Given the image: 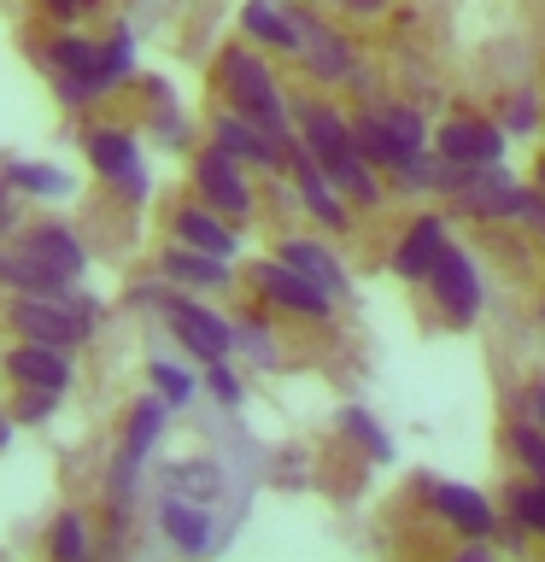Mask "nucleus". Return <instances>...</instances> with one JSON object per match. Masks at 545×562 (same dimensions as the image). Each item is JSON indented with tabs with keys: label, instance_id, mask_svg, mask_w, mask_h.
Segmentation results:
<instances>
[{
	"label": "nucleus",
	"instance_id": "nucleus-1",
	"mask_svg": "<svg viewBox=\"0 0 545 562\" xmlns=\"http://www.w3.org/2000/svg\"><path fill=\"white\" fill-rule=\"evenodd\" d=\"M218 82H223V94H229V105L235 112H246V117H258L264 130H276L281 135V94H276V77L264 70V59H253V53H223V65H218Z\"/></svg>",
	"mask_w": 545,
	"mask_h": 562
},
{
	"label": "nucleus",
	"instance_id": "nucleus-2",
	"mask_svg": "<svg viewBox=\"0 0 545 562\" xmlns=\"http://www.w3.org/2000/svg\"><path fill=\"white\" fill-rule=\"evenodd\" d=\"M12 328H24L30 340H47V346H77L88 334V311L65 305V293H24L12 305Z\"/></svg>",
	"mask_w": 545,
	"mask_h": 562
},
{
	"label": "nucleus",
	"instance_id": "nucleus-3",
	"mask_svg": "<svg viewBox=\"0 0 545 562\" xmlns=\"http://www.w3.org/2000/svg\"><path fill=\"white\" fill-rule=\"evenodd\" d=\"M457 200H464L469 217H510V211L527 205V193L516 188V176H504L499 165H475L457 176Z\"/></svg>",
	"mask_w": 545,
	"mask_h": 562
},
{
	"label": "nucleus",
	"instance_id": "nucleus-4",
	"mask_svg": "<svg viewBox=\"0 0 545 562\" xmlns=\"http://www.w3.org/2000/svg\"><path fill=\"white\" fill-rule=\"evenodd\" d=\"M165 316H170L176 340H182L193 358H205V363H218L223 351L235 346V328H229L223 316H211L205 305H193V299H165Z\"/></svg>",
	"mask_w": 545,
	"mask_h": 562
},
{
	"label": "nucleus",
	"instance_id": "nucleus-5",
	"mask_svg": "<svg viewBox=\"0 0 545 562\" xmlns=\"http://www.w3.org/2000/svg\"><path fill=\"white\" fill-rule=\"evenodd\" d=\"M293 53H299V65H305L311 77H323V82H341L352 70V47L329 24H316L311 12H293Z\"/></svg>",
	"mask_w": 545,
	"mask_h": 562
},
{
	"label": "nucleus",
	"instance_id": "nucleus-6",
	"mask_svg": "<svg viewBox=\"0 0 545 562\" xmlns=\"http://www.w3.org/2000/svg\"><path fill=\"white\" fill-rule=\"evenodd\" d=\"M53 65L65 70V94L77 100V105H88V100H100L105 88V59H100V47L94 42H82V35H59L53 42Z\"/></svg>",
	"mask_w": 545,
	"mask_h": 562
},
{
	"label": "nucleus",
	"instance_id": "nucleus-7",
	"mask_svg": "<svg viewBox=\"0 0 545 562\" xmlns=\"http://www.w3.org/2000/svg\"><path fill=\"white\" fill-rule=\"evenodd\" d=\"M299 135H305V153H311L329 176L346 170L352 158H358V135H352L346 123L329 112V105H305V117H299Z\"/></svg>",
	"mask_w": 545,
	"mask_h": 562
},
{
	"label": "nucleus",
	"instance_id": "nucleus-8",
	"mask_svg": "<svg viewBox=\"0 0 545 562\" xmlns=\"http://www.w3.org/2000/svg\"><path fill=\"white\" fill-rule=\"evenodd\" d=\"M429 288H434V299L457 316V323H469V316L481 311V281H475V263L457 252V246H446V252L434 258Z\"/></svg>",
	"mask_w": 545,
	"mask_h": 562
},
{
	"label": "nucleus",
	"instance_id": "nucleus-9",
	"mask_svg": "<svg viewBox=\"0 0 545 562\" xmlns=\"http://www.w3.org/2000/svg\"><path fill=\"white\" fill-rule=\"evenodd\" d=\"M258 293L264 299H276L281 311H299V316H329V299L311 276H299L288 258H276V263H258Z\"/></svg>",
	"mask_w": 545,
	"mask_h": 562
},
{
	"label": "nucleus",
	"instance_id": "nucleus-10",
	"mask_svg": "<svg viewBox=\"0 0 545 562\" xmlns=\"http://www.w3.org/2000/svg\"><path fill=\"white\" fill-rule=\"evenodd\" d=\"M88 158H94V170L105 176V182H123V193H130V200H141V193H147V176H141L135 140L123 135V130H94V135H88Z\"/></svg>",
	"mask_w": 545,
	"mask_h": 562
},
{
	"label": "nucleus",
	"instance_id": "nucleus-11",
	"mask_svg": "<svg viewBox=\"0 0 545 562\" xmlns=\"http://www.w3.org/2000/svg\"><path fill=\"white\" fill-rule=\"evenodd\" d=\"M12 381L18 386H42V393H65L70 386V358H65V346H47V340H30V346H18L12 351Z\"/></svg>",
	"mask_w": 545,
	"mask_h": 562
},
{
	"label": "nucleus",
	"instance_id": "nucleus-12",
	"mask_svg": "<svg viewBox=\"0 0 545 562\" xmlns=\"http://www.w3.org/2000/svg\"><path fill=\"white\" fill-rule=\"evenodd\" d=\"M200 193H205V205L229 211V217H246V211H253V193H246L241 170H235V153H223V147L200 158Z\"/></svg>",
	"mask_w": 545,
	"mask_h": 562
},
{
	"label": "nucleus",
	"instance_id": "nucleus-13",
	"mask_svg": "<svg viewBox=\"0 0 545 562\" xmlns=\"http://www.w3.org/2000/svg\"><path fill=\"white\" fill-rule=\"evenodd\" d=\"M158 428H165V398H147V404H135V416H130V434H123V457H118V498L135 486V474H141V463H147V451H153Z\"/></svg>",
	"mask_w": 545,
	"mask_h": 562
},
{
	"label": "nucleus",
	"instance_id": "nucleus-14",
	"mask_svg": "<svg viewBox=\"0 0 545 562\" xmlns=\"http://www.w3.org/2000/svg\"><path fill=\"white\" fill-rule=\"evenodd\" d=\"M499 130L492 123H446L440 130V158H452V165H464V170H475V165H499Z\"/></svg>",
	"mask_w": 545,
	"mask_h": 562
},
{
	"label": "nucleus",
	"instance_id": "nucleus-15",
	"mask_svg": "<svg viewBox=\"0 0 545 562\" xmlns=\"http://www.w3.org/2000/svg\"><path fill=\"white\" fill-rule=\"evenodd\" d=\"M218 140H223V153H235V158H253V165H276L281 147H276V130H264L258 117H246V112H229L218 117Z\"/></svg>",
	"mask_w": 545,
	"mask_h": 562
},
{
	"label": "nucleus",
	"instance_id": "nucleus-16",
	"mask_svg": "<svg viewBox=\"0 0 545 562\" xmlns=\"http://www.w3.org/2000/svg\"><path fill=\"white\" fill-rule=\"evenodd\" d=\"M429 498H434V509L446 516L457 533H469V539H481V533H492V504L481 498V492H469V486H429Z\"/></svg>",
	"mask_w": 545,
	"mask_h": 562
},
{
	"label": "nucleus",
	"instance_id": "nucleus-17",
	"mask_svg": "<svg viewBox=\"0 0 545 562\" xmlns=\"http://www.w3.org/2000/svg\"><path fill=\"white\" fill-rule=\"evenodd\" d=\"M24 246H30V252L47 263L53 276L65 281V288L82 276V246H77V235H70L65 223H42V228H30V235H24Z\"/></svg>",
	"mask_w": 545,
	"mask_h": 562
},
{
	"label": "nucleus",
	"instance_id": "nucleus-18",
	"mask_svg": "<svg viewBox=\"0 0 545 562\" xmlns=\"http://www.w3.org/2000/svg\"><path fill=\"white\" fill-rule=\"evenodd\" d=\"M0 288H18V293H65V281L53 276L24 240H12V246H0Z\"/></svg>",
	"mask_w": 545,
	"mask_h": 562
},
{
	"label": "nucleus",
	"instance_id": "nucleus-19",
	"mask_svg": "<svg viewBox=\"0 0 545 562\" xmlns=\"http://www.w3.org/2000/svg\"><path fill=\"white\" fill-rule=\"evenodd\" d=\"M352 135H358V153L369 158V165H387V170H411L416 165V147H404V140L393 135V130H387V123H381V112H369V117H358V123H352Z\"/></svg>",
	"mask_w": 545,
	"mask_h": 562
},
{
	"label": "nucleus",
	"instance_id": "nucleus-20",
	"mask_svg": "<svg viewBox=\"0 0 545 562\" xmlns=\"http://www.w3.org/2000/svg\"><path fill=\"white\" fill-rule=\"evenodd\" d=\"M440 252H446V223H440V217H422L411 235H404V246L393 252V270H399V276H429Z\"/></svg>",
	"mask_w": 545,
	"mask_h": 562
},
{
	"label": "nucleus",
	"instance_id": "nucleus-21",
	"mask_svg": "<svg viewBox=\"0 0 545 562\" xmlns=\"http://www.w3.org/2000/svg\"><path fill=\"white\" fill-rule=\"evenodd\" d=\"M158 521H165V533L182 544V551H205V544H211V516H205V504H193V498H170V492H165Z\"/></svg>",
	"mask_w": 545,
	"mask_h": 562
},
{
	"label": "nucleus",
	"instance_id": "nucleus-22",
	"mask_svg": "<svg viewBox=\"0 0 545 562\" xmlns=\"http://www.w3.org/2000/svg\"><path fill=\"white\" fill-rule=\"evenodd\" d=\"M299 193H305V205H311L329 228H341V223H346V200H334V176L316 165L311 153H299Z\"/></svg>",
	"mask_w": 545,
	"mask_h": 562
},
{
	"label": "nucleus",
	"instance_id": "nucleus-23",
	"mask_svg": "<svg viewBox=\"0 0 545 562\" xmlns=\"http://www.w3.org/2000/svg\"><path fill=\"white\" fill-rule=\"evenodd\" d=\"M176 235H182V246H193V252H218V258L235 252V235H229V228L211 217V211H200V205L176 211Z\"/></svg>",
	"mask_w": 545,
	"mask_h": 562
},
{
	"label": "nucleus",
	"instance_id": "nucleus-24",
	"mask_svg": "<svg viewBox=\"0 0 545 562\" xmlns=\"http://www.w3.org/2000/svg\"><path fill=\"white\" fill-rule=\"evenodd\" d=\"M281 258H288L299 276H311L323 293H346L341 263H334V252H323V246H311V240H288V246H281Z\"/></svg>",
	"mask_w": 545,
	"mask_h": 562
},
{
	"label": "nucleus",
	"instance_id": "nucleus-25",
	"mask_svg": "<svg viewBox=\"0 0 545 562\" xmlns=\"http://www.w3.org/2000/svg\"><path fill=\"white\" fill-rule=\"evenodd\" d=\"M165 276L176 281H188V288H229V270H223V258L218 252H170L165 258Z\"/></svg>",
	"mask_w": 545,
	"mask_h": 562
},
{
	"label": "nucleus",
	"instance_id": "nucleus-26",
	"mask_svg": "<svg viewBox=\"0 0 545 562\" xmlns=\"http://www.w3.org/2000/svg\"><path fill=\"white\" fill-rule=\"evenodd\" d=\"M165 492H170V498L211 504V498H218V469H211V463H170L165 469Z\"/></svg>",
	"mask_w": 545,
	"mask_h": 562
},
{
	"label": "nucleus",
	"instance_id": "nucleus-27",
	"mask_svg": "<svg viewBox=\"0 0 545 562\" xmlns=\"http://www.w3.org/2000/svg\"><path fill=\"white\" fill-rule=\"evenodd\" d=\"M241 24L258 35V42H270V47H288L293 53V18H281L270 0H253V7L241 12Z\"/></svg>",
	"mask_w": 545,
	"mask_h": 562
},
{
	"label": "nucleus",
	"instance_id": "nucleus-28",
	"mask_svg": "<svg viewBox=\"0 0 545 562\" xmlns=\"http://www.w3.org/2000/svg\"><path fill=\"white\" fill-rule=\"evenodd\" d=\"M510 451H516V463L527 474H540V481H545V428H540V422H516V428H510Z\"/></svg>",
	"mask_w": 545,
	"mask_h": 562
},
{
	"label": "nucleus",
	"instance_id": "nucleus-29",
	"mask_svg": "<svg viewBox=\"0 0 545 562\" xmlns=\"http://www.w3.org/2000/svg\"><path fill=\"white\" fill-rule=\"evenodd\" d=\"M7 182L12 188H24V193H42V200H59V193L70 188L59 170H47V165H7Z\"/></svg>",
	"mask_w": 545,
	"mask_h": 562
},
{
	"label": "nucleus",
	"instance_id": "nucleus-30",
	"mask_svg": "<svg viewBox=\"0 0 545 562\" xmlns=\"http://www.w3.org/2000/svg\"><path fill=\"white\" fill-rule=\"evenodd\" d=\"M510 509H516V521L527 533H545V481L534 474V486H516L510 492Z\"/></svg>",
	"mask_w": 545,
	"mask_h": 562
},
{
	"label": "nucleus",
	"instance_id": "nucleus-31",
	"mask_svg": "<svg viewBox=\"0 0 545 562\" xmlns=\"http://www.w3.org/2000/svg\"><path fill=\"white\" fill-rule=\"evenodd\" d=\"M346 434H358L364 451L376 457V463H387V457H393V439L376 428V416H369V411H346Z\"/></svg>",
	"mask_w": 545,
	"mask_h": 562
},
{
	"label": "nucleus",
	"instance_id": "nucleus-32",
	"mask_svg": "<svg viewBox=\"0 0 545 562\" xmlns=\"http://www.w3.org/2000/svg\"><path fill=\"white\" fill-rule=\"evenodd\" d=\"M153 386H158V398H165V404H188L193 398V381L176 363H153Z\"/></svg>",
	"mask_w": 545,
	"mask_h": 562
},
{
	"label": "nucleus",
	"instance_id": "nucleus-33",
	"mask_svg": "<svg viewBox=\"0 0 545 562\" xmlns=\"http://www.w3.org/2000/svg\"><path fill=\"white\" fill-rule=\"evenodd\" d=\"M82 551H88V539H82V521H77V516H65L59 527H53V557L77 562Z\"/></svg>",
	"mask_w": 545,
	"mask_h": 562
},
{
	"label": "nucleus",
	"instance_id": "nucleus-34",
	"mask_svg": "<svg viewBox=\"0 0 545 562\" xmlns=\"http://www.w3.org/2000/svg\"><path fill=\"white\" fill-rule=\"evenodd\" d=\"M381 123L404 140V147H416V153H422V117H416V112H404V105H387Z\"/></svg>",
	"mask_w": 545,
	"mask_h": 562
},
{
	"label": "nucleus",
	"instance_id": "nucleus-35",
	"mask_svg": "<svg viewBox=\"0 0 545 562\" xmlns=\"http://www.w3.org/2000/svg\"><path fill=\"white\" fill-rule=\"evenodd\" d=\"M100 59H105V82H123V77H130V35H112V42H105L100 47Z\"/></svg>",
	"mask_w": 545,
	"mask_h": 562
},
{
	"label": "nucleus",
	"instance_id": "nucleus-36",
	"mask_svg": "<svg viewBox=\"0 0 545 562\" xmlns=\"http://www.w3.org/2000/svg\"><path fill=\"white\" fill-rule=\"evenodd\" d=\"M504 123H510L516 135H527V130L540 123V100H534V94H516V100H510V112H504Z\"/></svg>",
	"mask_w": 545,
	"mask_h": 562
},
{
	"label": "nucleus",
	"instance_id": "nucleus-37",
	"mask_svg": "<svg viewBox=\"0 0 545 562\" xmlns=\"http://www.w3.org/2000/svg\"><path fill=\"white\" fill-rule=\"evenodd\" d=\"M211 386H218V398H229V404L241 398V381H235V375H229V369H223V358L211 363Z\"/></svg>",
	"mask_w": 545,
	"mask_h": 562
},
{
	"label": "nucleus",
	"instance_id": "nucleus-38",
	"mask_svg": "<svg viewBox=\"0 0 545 562\" xmlns=\"http://www.w3.org/2000/svg\"><path fill=\"white\" fill-rule=\"evenodd\" d=\"M522 217H527V228H540V235H545V200H527Z\"/></svg>",
	"mask_w": 545,
	"mask_h": 562
},
{
	"label": "nucleus",
	"instance_id": "nucleus-39",
	"mask_svg": "<svg viewBox=\"0 0 545 562\" xmlns=\"http://www.w3.org/2000/svg\"><path fill=\"white\" fill-rule=\"evenodd\" d=\"M12 228V200H7V188H0V235Z\"/></svg>",
	"mask_w": 545,
	"mask_h": 562
},
{
	"label": "nucleus",
	"instance_id": "nucleus-40",
	"mask_svg": "<svg viewBox=\"0 0 545 562\" xmlns=\"http://www.w3.org/2000/svg\"><path fill=\"white\" fill-rule=\"evenodd\" d=\"M527 411H534V422H540V428H545V386H540L534 398H527Z\"/></svg>",
	"mask_w": 545,
	"mask_h": 562
},
{
	"label": "nucleus",
	"instance_id": "nucleus-41",
	"mask_svg": "<svg viewBox=\"0 0 545 562\" xmlns=\"http://www.w3.org/2000/svg\"><path fill=\"white\" fill-rule=\"evenodd\" d=\"M42 7H47V12H77L82 0H42Z\"/></svg>",
	"mask_w": 545,
	"mask_h": 562
},
{
	"label": "nucleus",
	"instance_id": "nucleus-42",
	"mask_svg": "<svg viewBox=\"0 0 545 562\" xmlns=\"http://www.w3.org/2000/svg\"><path fill=\"white\" fill-rule=\"evenodd\" d=\"M0 446H7V416H0Z\"/></svg>",
	"mask_w": 545,
	"mask_h": 562
},
{
	"label": "nucleus",
	"instance_id": "nucleus-43",
	"mask_svg": "<svg viewBox=\"0 0 545 562\" xmlns=\"http://www.w3.org/2000/svg\"><path fill=\"white\" fill-rule=\"evenodd\" d=\"M534 176H540V188H545V158H540V170H534Z\"/></svg>",
	"mask_w": 545,
	"mask_h": 562
},
{
	"label": "nucleus",
	"instance_id": "nucleus-44",
	"mask_svg": "<svg viewBox=\"0 0 545 562\" xmlns=\"http://www.w3.org/2000/svg\"><path fill=\"white\" fill-rule=\"evenodd\" d=\"M540 316H545V311H540Z\"/></svg>",
	"mask_w": 545,
	"mask_h": 562
}]
</instances>
